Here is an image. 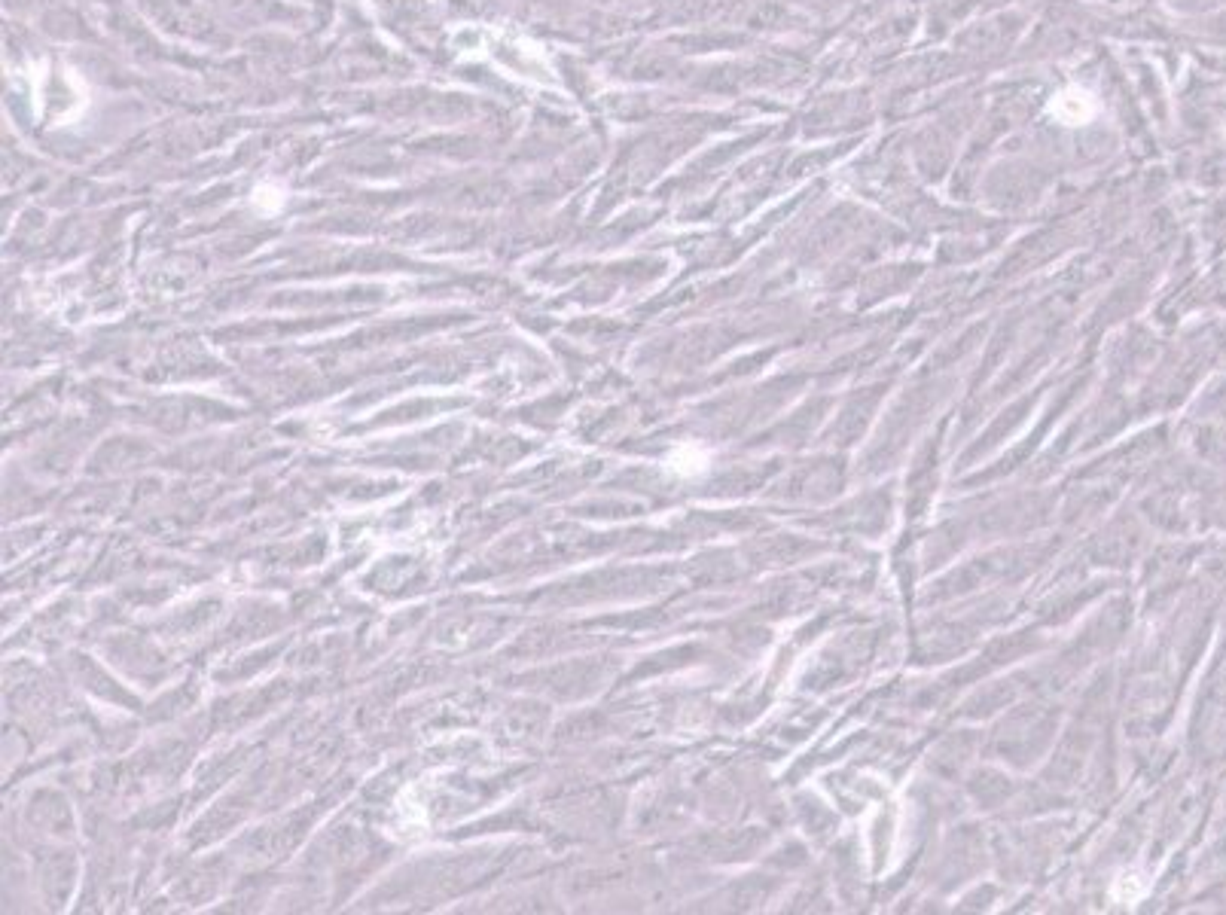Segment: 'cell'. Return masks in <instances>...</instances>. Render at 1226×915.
Instances as JSON below:
<instances>
[{"instance_id":"6da1fadb","label":"cell","mask_w":1226,"mask_h":915,"mask_svg":"<svg viewBox=\"0 0 1226 915\" xmlns=\"http://www.w3.org/2000/svg\"><path fill=\"white\" fill-rule=\"evenodd\" d=\"M452 43L461 55L470 58H488L498 71H504L507 77L525 80V83H549L553 80V71H549L543 49L513 31L504 28H458L452 31Z\"/></svg>"},{"instance_id":"277c9868","label":"cell","mask_w":1226,"mask_h":915,"mask_svg":"<svg viewBox=\"0 0 1226 915\" xmlns=\"http://www.w3.org/2000/svg\"><path fill=\"white\" fill-rule=\"evenodd\" d=\"M1147 879L1141 873H1120L1111 885V897L1117 903H1138L1147 894Z\"/></svg>"},{"instance_id":"7a4b0ae2","label":"cell","mask_w":1226,"mask_h":915,"mask_svg":"<svg viewBox=\"0 0 1226 915\" xmlns=\"http://www.w3.org/2000/svg\"><path fill=\"white\" fill-rule=\"evenodd\" d=\"M1095 110H1098L1095 98L1080 86L1062 89L1050 104V113L1062 122V126H1086V122L1095 116Z\"/></svg>"},{"instance_id":"3957f363","label":"cell","mask_w":1226,"mask_h":915,"mask_svg":"<svg viewBox=\"0 0 1226 915\" xmlns=\"http://www.w3.org/2000/svg\"><path fill=\"white\" fill-rule=\"evenodd\" d=\"M708 467H711V455L696 443L674 446L671 455L665 458V470L674 473V476H681V479H696V476L708 473Z\"/></svg>"}]
</instances>
